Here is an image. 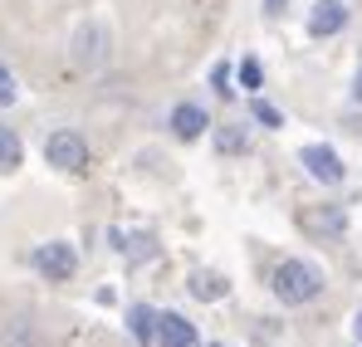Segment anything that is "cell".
Segmentation results:
<instances>
[{
	"label": "cell",
	"mask_w": 362,
	"mask_h": 347,
	"mask_svg": "<svg viewBox=\"0 0 362 347\" xmlns=\"http://www.w3.org/2000/svg\"><path fill=\"white\" fill-rule=\"evenodd\" d=\"M269 289H274L279 303L303 308V303H313V298L323 293V274H318V264H308V259H284V264L269 274Z\"/></svg>",
	"instance_id": "6da1fadb"
},
{
	"label": "cell",
	"mask_w": 362,
	"mask_h": 347,
	"mask_svg": "<svg viewBox=\"0 0 362 347\" xmlns=\"http://www.w3.org/2000/svg\"><path fill=\"white\" fill-rule=\"evenodd\" d=\"M108 49H113V40H108V25L103 20H83L74 30V40H69V54H74V64L83 73H98L108 64Z\"/></svg>",
	"instance_id": "7a4b0ae2"
},
{
	"label": "cell",
	"mask_w": 362,
	"mask_h": 347,
	"mask_svg": "<svg viewBox=\"0 0 362 347\" xmlns=\"http://www.w3.org/2000/svg\"><path fill=\"white\" fill-rule=\"evenodd\" d=\"M45 162L59 167V172H88V142L74 127H59V132L45 137Z\"/></svg>",
	"instance_id": "3957f363"
},
{
	"label": "cell",
	"mask_w": 362,
	"mask_h": 347,
	"mask_svg": "<svg viewBox=\"0 0 362 347\" xmlns=\"http://www.w3.org/2000/svg\"><path fill=\"white\" fill-rule=\"evenodd\" d=\"M299 167L318 186H338L343 176H348V167H343V157L333 152V147H323V142H308V147H299Z\"/></svg>",
	"instance_id": "277c9868"
},
{
	"label": "cell",
	"mask_w": 362,
	"mask_h": 347,
	"mask_svg": "<svg viewBox=\"0 0 362 347\" xmlns=\"http://www.w3.org/2000/svg\"><path fill=\"white\" fill-rule=\"evenodd\" d=\"M30 264H35V274H45V279H74V269H78V254H74V245H64V240H49V245H35Z\"/></svg>",
	"instance_id": "5b68a950"
},
{
	"label": "cell",
	"mask_w": 362,
	"mask_h": 347,
	"mask_svg": "<svg viewBox=\"0 0 362 347\" xmlns=\"http://www.w3.org/2000/svg\"><path fill=\"white\" fill-rule=\"evenodd\" d=\"M343 25H348V5L343 0H318L313 15H308V35L313 40H333V35H343Z\"/></svg>",
	"instance_id": "8992f818"
},
{
	"label": "cell",
	"mask_w": 362,
	"mask_h": 347,
	"mask_svg": "<svg viewBox=\"0 0 362 347\" xmlns=\"http://www.w3.org/2000/svg\"><path fill=\"white\" fill-rule=\"evenodd\" d=\"M206 127H211V117H206L201 103H177V108H172V132H177L181 142H196Z\"/></svg>",
	"instance_id": "52a82bcc"
},
{
	"label": "cell",
	"mask_w": 362,
	"mask_h": 347,
	"mask_svg": "<svg viewBox=\"0 0 362 347\" xmlns=\"http://www.w3.org/2000/svg\"><path fill=\"white\" fill-rule=\"evenodd\" d=\"M157 338H162L167 347H201L196 328H191L181 313H157Z\"/></svg>",
	"instance_id": "ba28073f"
},
{
	"label": "cell",
	"mask_w": 362,
	"mask_h": 347,
	"mask_svg": "<svg viewBox=\"0 0 362 347\" xmlns=\"http://www.w3.org/2000/svg\"><path fill=\"white\" fill-rule=\"evenodd\" d=\"M211 142H216L221 157H240V152H250V127H245V122H221V127L211 132Z\"/></svg>",
	"instance_id": "9c48e42d"
},
{
	"label": "cell",
	"mask_w": 362,
	"mask_h": 347,
	"mask_svg": "<svg viewBox=\"0 0 362 347\" xmlns=\"http://www.w3.org/2000/svg\"><path fill=\"white\" fill-rule=\"evenodd\" d=\"M113 245H118V249L127 254V259H132V264H142V259H152V254H157V240H152L147 230H142V235H122V230H113Z\"/></svg>",
	"instance_id": "30bf717a"
},
{
	"label": "cell",
	"mask_w": 362,
	"mask_h": 347,
	"mask_svg": "<svg viewBox=\"0 0 362 347\" xmlns=\"http://www.w3.org/2000/svg\"><path fill=\"white\" fill-rule=\"evenodd\" d=\"M186 289H191V298H201V303H216V298H226V293H230V284H226L221 274H206V269H196Z\"/></svg>",
	"instance_id": "8fae6325"
},
{
	"label": "cell",
	"mask_w": 362,
	"mask_h": 347,
	"mask_svg": "<svg viewBox=\"0 0 362 347\" xmlns=\"http://www.w3.org/2000/svg\"><path fill=\"white\" fill-rule=\"evenodd\" d=\"M127 328H132V338L142 347H152V338H157V313H152L147 303H132V308H127Z\"/></svg>",
	"instance_id": "7c38bea8"
},
{
	"label": "cell",
	"mask_w": 362,
	"mask_h": 347,
	"mask_svg": "<svg viewBox=\"0 0 362 347\" xmlns=\"http://www.w3.org/2000/svg\"><path fill=\"white\" fill-rule=\"evenodd\" d=\"M0 347H40L35 323H30V318H10V323L0 328Z\"/></svg>",
	"instance_id": "4fadbf2b"
},
{
	"label": "cell",
	"mask_w": 362,
	"mask_h": 347,
	"mask_svg": "<svg viewBox=\"0 0 362 347\" xmlns=\"http://www.w3.org/2000/svg\"><path fill=\"white\" fill-rule=\"evenodd\" d=\"M20 162H25V142H20V132H15V127H0V172L20 167Z\"/></svg>",
	"instance_id": "5bb4252c"
},
{
	"label": "cell",
	"mask_w": 362,
	"mask_h": 347,
	"mask_svg": "<svg viewBox=\"0 0 362 347\" xmlns=\"http://www.w3.org/2000/svg\"><path fill=\"white\" fill-rule=\"evenodd\" d=\"M235 78H240L245 93H259V83H264V69H259V59H240V64H235Z\"/></svg>",
	"instance_id": "9a60e30c"
},
{
	"label": "cell",
	"mask_w": 362,
	"mask_h": 347,
	"mask_svg": "<svg viewBox=\"0 0 362 347\" xmlns=\"http://www.w3.org/2000/svg\"><path fill=\"white\" fill-rule=\"evenodd\" d=\"M250 113H255L259 127H284V113H279L274 103H264V98H255V103H250Z\"/></svg>",
	"instance_id": "2e32d148"
},
{
	"label": "cell",
	"mask_w": 362,
	"mask_h": 347,
	"mask_svg": "<svg viewBox=\"0 0 362 347\" xmlns=\"http://www.w3.org/2000/svg\"><path fill=\"white\" fill-rule=\"evenodd\" d=\"M15 98H20V83H15V73L0 64V108H10Z\"/></svg>",
	"instance_id": "e0dca14e"
},
{
	"label": "cell",
	"mask_w": 362,
	"mask_h": 347,
	"mask_svg": "<svg viewBox=\"0 0 362 347\" xmlns=\"http://www.w3.org/2000/svg\"><path fill=\"white\" fill-rule=\"evenodd\" d=\"M313 225H318V230H328V235H343V211L333 206V211H328V216H318Z\"/></svg>",
	"instance_id": "ac0fdd59"
},
{
	"label": "cell",
	"mask_w": 362,
	"mask_h": 347,
	"mask_svg": "<svg viewBox=\"0 0 362 347\" xmlns=\"http://www.w3.org/2000/svg\"><path fill=\"white\" fill-rule=\"evenodd\" d=\"M284 5H289V0H264V10H269V15H279Z\"/></svg>",
	"instance_id": "d6986e66"
},
{
	"label": "cell",
	"mask_w": 362,
	"mask_h": 347,
	"mask_svg": "<svg viewBox=\"0 0 362 347\" xmlns=\"http://www.w3.org/2000/svg\"><path fill=\"white\" fill-rule=\"evenodd\" d=\"M353 98H358V103H362V73H358V88H353Z\"/></svg>",
	"instance_id": "ffe728a7"
},
{
	"label": "cell",
	"mask_w": 362,
	"mask_h": 347,
	"mask_svg": "<svg viewBox=\"0 0 362 347\" xmlns=\"http://www.w3.org/2000/svg\"><path fill=\"white\" fill-rule=\"evenodd\" d=\"M353 328H358V338H362V308H358V323H353Z\"/></svg>",
	"instance_id": "44dd1931"
},
{
	"label": "cell",
	"mask_w": 362,
	"mask_h": 347,
	"mask_svg": "<svg viewBox=\"0 0 362 347\" xmlns=\"http://www.w3.org/2000/svg\"><path fill=\"white\" fill-rule=\"evenodd\" d=\"M211 347H221V343H211Z\"/></svg>",
	"instance_id": "7402d4cb"
}]
</instances>
